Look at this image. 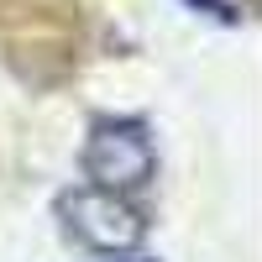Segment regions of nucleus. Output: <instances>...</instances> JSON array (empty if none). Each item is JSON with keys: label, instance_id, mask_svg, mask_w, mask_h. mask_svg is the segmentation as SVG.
I'll use <instances>...</instances> for the list:
<instances>
[{"label": "nucleus", "instance_id": "f257e3e1", "mask_svg": "<svg viewBox=\"0 0 262 262\" xmlns=\"http://www.w3.org/2000/svg\"><path fill=\"white\" fill-rule=\"evenodd\" d=\"M58 221H63V236L79 242L84 252H100V257H126L142 247L147 236V221L137 205H126L121 194L111 189H69L58 194Z\"/></svg>", "mask_w": 262, "mask_h": 262}, {"label": "nucleus", "instance_id": "f03ea898", "mask_svg": "<svg viewBox=\"0 0 262 262\" xmlns=\"http://www.w3.org/2000/svg\"><path fill=\"white\" fill-rule=\"evenodd\" d=\"M158 168V152H152V137L142 121H95L90 142H84V173L95 179V189H111V194H126V189H142Z\"/></svg>", "mask_w": 262, "mask_h": 262}, {"label": "nucleus", "instance_id": "7ed1b4c3", "mask_svg": "<svg viewBox=\"0 0 262 262\" xmlns=\"http://www.w3.org/2000/svg\"><path fill=\"white\" fill-rule=\"evenodd\" d=\"M131 262H147V257H131Z\"/></svg>", "mask_w": 262, "mask_h": 262}]
</instances>
